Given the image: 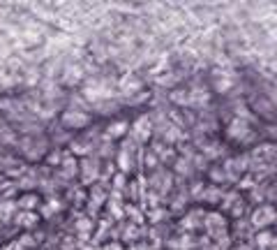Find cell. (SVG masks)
Masks as SVG:
<instances>
[{
  "label": "cell",
  "instance_id": "ba28073f",
  "mask_svg": "<svg viewBox=\"0 0 277 250\" xmlns=\"http://www.w3.org/2000/svg\"><path fill=\"white\" fill-rule=\"evenodd\" d=\"M137 88H138V81L137 79L127 77V79L122 81V90H125V93H132V90H137Z\"/></svg>",
  "mask_w": 277,
  "mask_h": 250
},
{
  "label": "cell",
  "instance_id": "9c48e42d",
  "mask_svg": "<svg viewBox=\"0 0 277 250\" xmlns=\"http://www.w3.org/2000/svg\"><path fill=\"white\" fill-rule=\"evenodd\" d=\"M21 215H23V218H21V223L26 225V227H30V225L37 223V215H35V213H21Z\"/></svg>",
  "mask_w": 277,
  "mask_h": 250
},
{
  "label": "cell",
  "instance_id": "9a60e30c",
  "mask_svg": "<svg viewBox=\"0 0 277 250\" xmlns=\"http://www.w3.org/2000/svg\"><path fill=\"white\" fill-rule=\"evenodd\" d=\"M2 250H12V248H9V246H5V248H2Z\"/></svg>",
  "mask_w": 277,
  "mask_h": 250
},
{
  "label": "cell",
  "instance_id": "3957f363",
  "mask_svg": "<svg viewBox=\"0 0 277 250\" xmlns=\"http://www.w3.org/2000/svg\"><path fill=\"white\" fill-rule=\"evenodd\" d=\"M62 121H65V125H69V127H81V125L88 123V116L86 114H79V111H67V114L62 116Z\"/></svg>",
  "mask_w": 277,
  "mask_h": 250
},
{
  "label": "cell",
  "instance_id": "8fae6325",
  "mask_svg": "<svg viewBox=\"0 0 277 250\" xmlns=\"http://www.w3.org/2000/svg\"><path fill=\"white\" fill-rule=\"evenodd\" d=\"M21 206H23V208L35 206V195H26V197H23V199H21Z\"/></svg>",
  "mask_w": 277,
  "mask_h": 250
},
{
  "label": "cell",
  "instance_id": "7a4b0ae2",
  "mask_svg": "<svg viewBox=\"0 0 277 250\" xmlns=\"http://www.w3.org/2000/svg\"><path fill=\"white\" fill-rule=\"evenodd\" d=\"M134 134H137V139L146 142L148 137H150V118H148V116H141V118H138L137 125H134Z\"/></svg>",
  "mask_w": 277,
  "mask_h": 250
},
{
  "label": "cell",
  "instance_id": "30bf717a",
  "mask_svg": "<svg viewBox=\"0 0 277 250\" xmlns=\"http://www.w3.org/2000/svg\"><path fill=\"white\" fill-rule=\"evenodd\" d=\"M118 165H120L122 169H130V155H127V151L120 153V158H118Z\"/></svg>",
  "mask_w": 277,
  "mask_h": 250
},
{
  "label": "cell",
  "instance_id": "5b68a950",
  "mask_svg": "<svg viewBox=\"0 0 277 250\" xmlns=\"http://www.w3.org/2000/svg\"><path fill=\"white\" fill-rule=\"evenodd\" d=\"M81 74H83V72L79 70V67H69V70L65 72V81H67V83H77V81L81 79Z\"/></svg>",
  "mask_w": 277,
  "mask_h": 250
},
{
  "label": "cell",
  "instance_id": "5bb4252c",
  "mask_svg": "<svg viewBox=\"0 0 277 250\" xmlns=\"http://www.w3.org/2000/svg\"><path fill=\"white\" fill-rule=\"evenodd\" d=\"M2 130H5V125H2V121H0V132H2Z\"/></svg>",
  "mask_w": 277,
  "mask_h": 250
},
{
  "label": "cell",
  "instance_id": "6da1fadb",
  "mask_svg": "<svg viewBox=\"0 0 277 250\" xmlns=\"http://www.w3.org/2000/svg\"><path fill=\"white\" fill-rule=\"evenodd\" d=\"M275 220H277V213L275 208H270V206H261L252 215V225H257V227H266V225L275 223Z\"/></svg>",
  "mask_w": 277,
  "mask_h": 250
},
{
  "label": "cell",
  "instance_id": "7c38bea8",
  "mask_svg": "<svg viewBox=\"0 0 277 250\" xmlns=\"http://www.w3.org/2000/svg\"><path fill=\"white\" fill-rule=\"evenodd\" d=\"M88 229H90V223H88V220H81V223H79V232H83V236H88Z\"/></svg>",
  "mask_w": 277,
  "mask_h": 250
},
{
  "label": "cell",
  "instance_id": "8992f818",
  "mask_svg": "<svg viewBox=\"0 0 277 250\" xmlns=\"http://www.w3.org/2000/svg\"><path fill=\"white\" fill-rule=\"evenodd\" d=\"M125 130H127V123L120 121V123H113L111 127H109V134H111V137H118V134H122Z\"/></svg>",
  "mask_w": 277,
  "mask_h": 250
},
{
  "label": "cell",
  "instance_id": "4fadbf2b",
  "mask_svg": "<svg viewBox=\"0 0 277 250\" xmlns=\"http://www.w3.org/2000/svg\"><path fill=\"white\" fill-rule=\"evenodd\" d=\"M106 250H122V248H120V246H118V243H113V246H109V248H106Z\"/></svg>",
  "mask_w": 277,
  "mask_h": 250
},
{
  "label": "cell",
  "instance_id": "277c9868",
  "mask_svg": "<svg viewBox=\"0 0 277 250\" xmlns=\"http://www.w3.org/2000/svg\"><path fill=\"white\" fill-rule=\"evenodd\" d=\"M229 134L236 137V139H245V137H250V130H247V125L242 121H234V125L229 127Z\"/></svg>",
  "mask_w": 277,
  "mask_h": 250
},
{
  "label": "cell",
  "instance_id": "52a82bcc",
  "mask_svg": "<svg viewBox=\"0 0 277 250\" xmlns=\"http://www.w3.org/2000/svg\"><path fill=\"white\" fill-rule=\"evenodd\" d=\"M273 241H275V236H273L270 232H261V234H259V246H261V248H266V246H270Z\"/></svg>",
  "mask_w": 277,
  "mask_h": 250
}]
</instances>
